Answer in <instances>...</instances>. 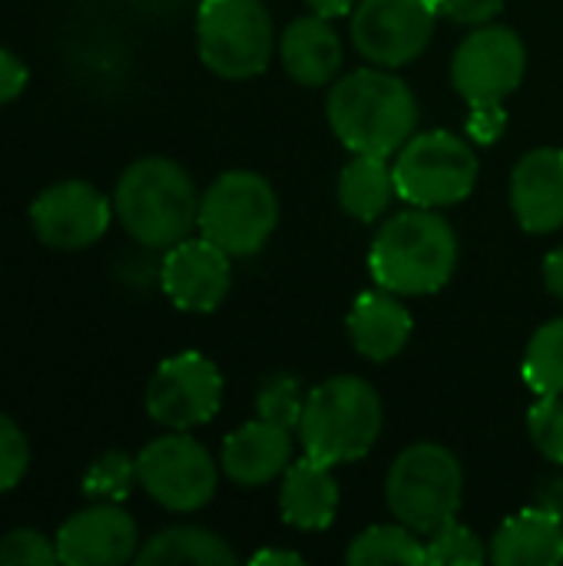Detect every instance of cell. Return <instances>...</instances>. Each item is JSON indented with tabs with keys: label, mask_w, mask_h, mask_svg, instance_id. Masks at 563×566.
<instances>
[{
	"label": "cell",
	"mask_w": 563,
	"mask_h": 566,
	"mask_svg": "<svg viewBox=\"0 0 563 566\" xmlns=\"http://www.w3.org/2000/svg\"><path fill=\"white\" fill-rule=\"evenodd\" d=\"M329 126L352 153L395 156L418 126V99L411 86L388 66H362L335 80L329 90Z\"/></svg>",
	"instance_id": "6da1fadb"
},
{
	"label": "cell",
	"mask_w": 563,
	"mask_h": 566,
	"mask_svg": "<svg viewBox=\"0 0 563 566\" xmlns=\"http://www.w3.org/2000/svg\"><path fill=\"white\" fill-rule=\"evenodd\" d=\"M368 269L378 289L395 295H431L458 269V235L438 209L411 206L378 226Z\"/></svg>",
	"instance_id": "7a4b0ae2"
},
{
	"label": "cell",
	"mask_w": 563,
	"mask_h": 566,
	"mask_svg": "<svg viewBox=\"0 0 563 566\" xmlns=\"http://www.w3.org/2000/svg\"><path fill=\"white\" fill-rule=\"evenodd\" d=\"M113 212L139 245L173 249L199 226V192L176 159L146 156L123 169L113 189Z\"/></svg>",
	"instance_id": "3957f363"
},
{
	"label": "cell",
	"mask_w": 563,
	"mask_h": 566,
	"mask_svg": "<svg viewBox=\"0 0 563 566\" xmlns=\"http://www.w3.org/2000/svg\"><path fill=\"white\" fill-rule=\"evenodd\" d=\"M382 424L385 411L378 391L365 378L338 375L309 391L295 431L302 454L335 468L362 461L375 448Z\"/></svg>",
	"instance_id": "277c9868"
},
{
	"label": "cell",
	"mask_w": 563,
	"mask_h": 566,
	"mask_svg": "<svg viewBox=\"0 0 563 566\" xmlns=\"http://www.w3.org/2000/svg\"><path fill=\"white\" fill-rule=\"evenodd\" d=\"M465 497V471L458 458L431 441L405 448L385 478L392 514L415 534H435L458 517Z\"/></svg>",
	"instance_id": "5b68a950"
},
{
	"label": "cell",
	"mask_w": 563,
	"mask_h": 566,
	"mask_svg": "<svg viewBox=\"0 0 563 566\" xmlns=\"http://www.w3.org/2000/svg\"><path fill=\"white\" fill-rule=\"evenodd\" d=\"M275 226L279 196L272 182L252 169H229L199 196V235L226 249L232 259L256 255Z\"/></svg>",
	"instance_id": "8992f818"
},
{
	"label": "cell",
	"mask_w": 563,
	"mask_h": 566,
	"mask_svg": "<svg viewBox=\"0 0 563 566\" xmlns=\"http://www.w3.org/2000/svg\"><path fill=\"white\" fill-rule=\"evenodd\" d=\"M395 186L411 206L445 209L465 202L478 186V153L471 143L448 129L415 133L395 153Z\"/></svg>",
	"instance_id": "52a82bcc"
},
{
	"label": "cell",
	"mask_w": 563,
	"mask_h": 566,
	"mask_svg": "<svg viewBox=\"0 0 563 566\" xmlns=\"http://www.w3.org/2000/svg\"><path fill=\"white\" fill-rule=\"evenodd\" d=\"M199 60L226 80L259 76L275 50L272 17L262 0H202L196 13Z\"/></svg>",
	"instance_id": "ba28073f"
},
{
	"label": "cell",
	"mask_w": 563,
	"mask_h": 566,
	"mask_svg": "<svg viewBox=\"0 0 563 566\" xmlns=\"http://www.w3.org/2000/svg\"><path fill=\"white\" fill-rule=\"evenodd\" d=\"M136 478L139 488L173 514L202 511L219 491V468L212 454L183 431L149 441L136 454Z\"/></svg>",
	"instance_id": "9c48e42d"
},
{
	"label": "cell",
	"mask_w": 563,
	"mask_h": 566,
	"mask_svg": "<svg viewBox=\"0 0 563 566\" xmlns=\"http://www.w3.org/2000/svg\"><path fill=\"white\" fill-rule=\"evenodd\" d=\"M435 0H358L352 10V43L375 66L415 63L438 27Z\"/></svg>",
	"instance_id": "30bf717a"
},
{
	"label": "cell",
	"mask_w": 563,
	"mask_h": 566,
	"mask_svg": "<svg viewBox=\"0 0 563 566\" xmlns=\"http://www.w3.org/2000/svg\"><path fill=\"white\" fill-rule=\"evenodd\" d=\"M528 73V46L511 27H475L455 56H451V83L468 99V106L504 103Z\"/></svg>",
	"instance_id": "8fae6325"
},
{
	"label": "cell",
	"mask_w": 563,
	"mask_h": 566,
	"mask_svg": "<svg viewBox=\"0 0 563 566\" xmlns=\"http://www.w3.org/2000/svg\"><path fill=\"white\" fill-rule=\"evenodd\" d=\"M222 405V375L199 355L183 352L166 358L146 385V411L156 424L169 431H189L219 415Z\"/></svg>",
	"instance_id": "7c38bea8"
},
{
	"label": "cell",
	"mask_w": 563,
	"mask_h": 566,
	"mask_svg": "<svg viewBox=\"0 0 563 566\" xmlns=\"http://www.w3.org/2000/svg\"><path fill=\"white\" fill-rule=\"evenodd\" d=\"M113 216V202L96 186L83 179H63L33 199L30 229L46 249L76 252L103 239Z\"/></svg>",
	"instance_id": "4fadbf2b"
},
{
	"label": "cell",
	"mask_w": 563,
	"mask_h": 566,
	"mask_svg": "<svg viewBox=\"0 0 563 566\" xmlns=\"http://www.w3.org/2000/svg\"><path fill=\"white\" fill-rule=\"evenodd\" d=\"M159 285L166 298L183 312L192 315L216 312L232 289V255L216 242H209L206 235L199 239L189 235L173 249H166Z\"/></svg>",
	"instance_id": "5bb4252c"
},
{
	"label": "cell",
	"mask_w": 563,
	"mask_h": 566,
	"mask_svg": "<svg viewBox=\"0 0 563 566\" xmlns=\"http://www.w3.org/2000/svg\"><path fill=\"white\" fill-rule=\"evenodd\" d=\"M56 551L66 566H123L139 554V527L123 507L93 504L60 527Z\"/></svg>",
	"instance_id": "9a60e30c"
},
{
	"label": "cell",
	"mask_w": 563,
	"mask_h": 566,
	"mask_svg": "<svg viewBox=\"0 0 563 566\" xmlns=\"http://www.w3.org/2000/svg\"><path fill=\"white\" fill-rule=\"evenodd\" d=\"M511 209L524 232L551 235L563 229V149L541 146L518 159L511 172Z\"/></svg>",
	"instance_id": "2e32d148"
},
{
	"label": "cell",
	"mask_w": 563,
	"mask_h": 566,
	"mask_svg": "<svg viewBox=\"0 0 563 566\" xmlns=\"http://www.w3.org/2000/svg\"><path fill=\"white\" fill-rule=\"evenodd\" d=\"M222 471L239 488H262L292 464V428L256 418L222 444Z\"/></svg>",
	"instance_id": "e0dca14e"
},
{
	"label": "cell",
	"mask_w": 563,
	"mask_h": 566,
	"mask_svg": "<svg viewBox=\"0 0 563 566\" xmlns=\"http://www.w3.org/2000/svg\"><path fill=\"white\" fill-rule=\"evenodd\" d=\"M282 521L295 531H325L338 514V481L332 464L302 454L282 474L279 491Z\"/></svg>",
	"instance_id": "ac0fdd59"
},
{
	"label": "cell",
	"mask_w": 563,
	"mask_h": 566,
	"mask_svg": "<svg viewBox=\"0 0 563 566\" xmlns=\"http://www.w3.org/2000/svg\"><path fill=\"white\" fill-rule=\"evenodd\" d=\"M402 295L378 289L362 292L348 312V338L355 352L368 361H392L411 338V312L398 302Z\"/></svg>",
	"instance_id": "d6986e66"
},
{
	"label": "cell",
	"mask_w": 563,
	"mask_h": 566,
	"mask_svg": "<svg viewBox=\"0 0 563 566\" xmlns=\"http://www.w3.org/2000/svg\"><path fill=\"white\" fill-rule=\"evenodd\" d=\"M279 53H282L285 73L302 86L332 83L342 70V60H345L342 36L335 33L332 20H325L319 13L292 20L279 40Z\"/></svg>",
	"instance_id": "ffe728a7"
},
{
	"label": "cell",
	"mask_w": 563,
	"mask_h": 566,
	"mask_svg": "<svg viewBox=\"0 0 563 566\" xmlns=\"http://www.w3.org/2000/svg\"><path fill=\"white\" fill-rule=\"evenodd\" d=\"M498 566H554L563 560V517L548 507L514 514L498 527L488 551Z\"/></svg>",
	"instance_id": "44dd1931"
},
{
	"label": "cell",
	"mask_w": 563,
	"mask_h": 566,
	"mask_svg": "<svg viewBox=\"0 0 563 566\" xmlns=\"http://www.w3.org/2000/svg\"><path fill=\"white\" fill-rule=\"evenodd\" d=\"M398 196L395 169L385 156L355 153L338 176V202L358 222H378Z\"/></svg>",
	"instance_id": "7402d4cb"
},
{
	"label": "cell",
	"mask_w": 563,
	"mask_h": 566,
	"mask_svg": "<svg viewBox=\"0 0 563 566\" xmlns=\"http://www.w3.org/2000/svg\"><path fill=\"white\" fill-rule=\"evenodd\" d=\"M139 566H179V564H196V566H232L236 554L232 547L202 527H166L156 537H149L139 554H136Z\"/></svg>",
	"instance_id": "603a6c76"
},
{
	"label": "cell",
	"mask_w": 563,
	"mask_h": 566,
	"mask_svg": "<svg viewBox=\"0 0 563 566\" xmlns=\"http://www.w3.org/2000/svg\"><path fill=\"white\" fill-rule=\"evenodd\" d=\"M345 560L352 566H421L428 564V544H421L418 534L402 521L378 524L352 541Z\"/></svg>",
	"instance_id": "cb8c5ba5"
},
{
	"label": "cell",
	"mask_w": 563,
	"mask_h": 566,
	"mask_svg": "<svg viewBox=\"0 0 563 566\" xmlns=\"http://www.w3.org/2000/svg\"><path fill=\"white\" fill-rule=\"evenodd\" d=\"M524 381L538 395H563V318L548 322L528 342Z\"/></svg>",
	"instance_id": "d4e9b609"
},
{
	"label": "cell",
	"mask_w": 563,
	"mask_h": 566,
	"mask_svg": "<svg viewBox=\"0 0 563 566\" xmlns=\"http://www.w3.org/2000/svg\"><path fill=\"white\" fill-rule=\"evenodd\" d=\"M133 484H139L136 478V458H129L126 451H106L100 454L86 474H83V494L96 504H119L129 497Z\"/></svg>",
	"instance_id": "484cf974"
},
{
	"label": "cell",
	"mask_w": 563,
	"mask_h": 566,
	"mask_svg": "<svg viewBox=\"0 0 563 566\" xmlns=\"http://www.w3.org/2000/svg\"><path fill=\"white\" fill-rule=\"evenodd\" d=\"M488 560L478 534L458 521H448L435 534H428V564L435 566H478Z\"/></svg>",
	"instance_id": "4316f807"
},
{
	"label": "cell",
	"mask_w": 563,
	"mask_h": 566,
	"mask_svg": "<svg viewBox=\"0 0 563 566\" xmlns=\"http://www.w3.org/2000/svg\"><path fill=\"white\" fill-rule=\"evenodd\" d=\"M305 398H309V395H302L299 378H292V375H275V378H269V381L259 388L256 411H259V418L275 421V424H282V428H299Z\"/></svg>",
	"instance_id": "83f0119b"
},
{
	"label": "cell",
	"mask_w": 563,
	"mask_h": 566,
	"mask_svg": "<svg viewBox=\"0 0 563 566\" xmlns=\"http://www.w3.org/2000/svg\"><path fill=\"white\" fill-rule=\"evenodd\" d=\"M528 434L548 461L563 464V395H541V401L531 405Z\"/></svg>",
	"instance_id": "f1b7e54d"
},
{
	"label": "cell",
	"mask_w": 563,
	"mask_h": 566,
	"mask_svg": "<svg viewBox=\"0 0 563 566\" xmlns=\"http://www.w3.org/2000/svg\"><path fill=\"white\" fill-rule=\"evenodd\" d=\"M60 564L56 537L50 541L40 531L17 527L0 541V566H53Z\"/></svg>",
	"instance_id": "f546056e"
},
{
	"label": "cell",
	"mask_w": 563,
	"mask_h": 566,
	"mask_svg": "<svg viewBox=\"0 0 563 566\" xmlns=\"http://www.w3.org/2000/svg\"><path fill=\"white\" fill-rule=\"evenodd\" d=\"M30 468V444L13 418L0 411V494H10Z\"/></svg>",
	"instance_id": "4dcf8cb0"
},
{
	"label": "cell",
	"mask_w": 563,
	"mask_h": 566,
	"mask_svg": "<svg viewBox=\"0 0 563 566\" xmlns=\"http://www.w3.org/2000/svg\"><path fill=\"white\" fill-rule=\"evenodd\" d=\"M435 3L445 20L461 27H484L504 10V0H435Z\"/></svg>",
	"instance_id": "1f68e13d"
},
{
	"label": "cell",
	"mask_w": 563,
	"mask_h": 566,
	"mask_svg": "<svg viewBox=\"0 0 563 566\" xmlns=\"http://www.w3.org/2000/svg\"><path fill=\"white\" fill-rule=\"evenodd\" d=\"M504 126H508V116H504L501 103H491V106H471L468 133H471V139H475V143H481V146L498 143V139H501V133H504Z\"/></svg>",
	"instance_id": "d6a6232c"
},
{
	"label": "cell",
	"mask_w": 563,
	"mask_h": 566,
	"mask_svg": "<svg viewBox=\"0 0 563 566\" xmlns=\"http://www.w3.org/2000/svg\"><path fill=\"white\" fill-rule=\"evenodd\" d=\"M27 83H30L27 63L17 53H10L7 46H0V106L13 103L27 90Z\"/></svg>",
	"instance_id": "836d02e7"
},
{
	"label": "cell",
	"mask_w": 563,
	"mask_h": 566,
	"mask_svg": "<svg viewBox=\"0 0 563 566\" xmlns=\"http://www.w3.org/2000/svg\"><path fill=\"white\" fill-rule=\"evenodd\" d=\"M544 285L554 298L563 302V245L544 259Z\"/></svg>",
	"instance_id": "e575fe53"
},
{
	"label": "cell",
	"mask_w": 563,
	"mask_h": 566,
	"mask_svg": "<svg viewBox=\"0 0 563 566\" xmlns=\"http://www.w3.org/2000/svg\"><path fill=\"white\" fill-rule=\"evenodd\" d=\"M305 3H309L312 13H319V17H325V20L348 17V13L358 7V0H305Z\"/></svg>",
	"instance_id": "d590c367"
},
{
	"label": "cell",
	"mask_w": 563,
	"mask_h": 566,
	"mask_svg": "<svg viewBox=\"0 0 563 566\" xmlns=\"http://www.w3.org/2000/svg\"><path fill=\"white\" fill-rule=\"evenodd\" d=\"M252 566H299L302 564V554H295V551H259L252 560H249Z\"/></svg>",
	"instance_id": "8d00e7d4"
},
{
	"label": "cell",
	"mask_w": 563,
	"mask_h": 566,
	"mask_svg": "<svg viewBox=\"0 0 563 566\" xmlns=\"http://www.w3.org/2000/svg\"><path fill=\"white\" fill-rule=\"evenodd\" d=\"M541 507L554 511L563 517V481H551L544 491H541Z\"/></svg>",
	"instance_id": "74e56055"
}]
</instances>
